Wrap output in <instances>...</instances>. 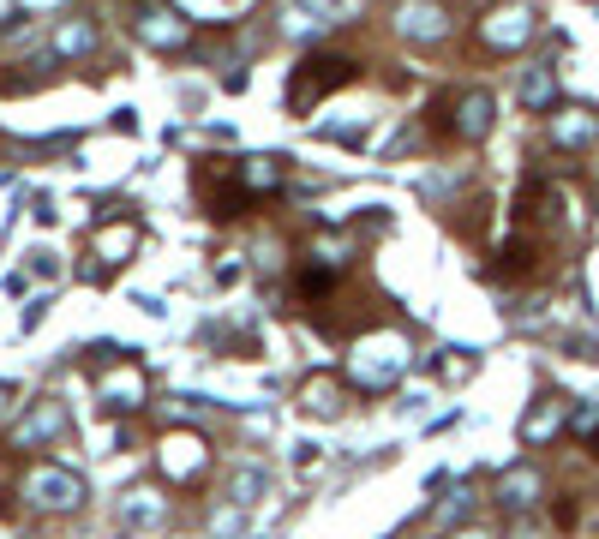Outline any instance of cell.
<instances>
[{
	"instance_id": "obj_7",
	"label": "cell",
	"mask_w": 599,
	"mask_h": 539,
	"mask_svg": "<svg viewBox=\"0 0 599 539\" xmlns=\"http://www.w3.org/2000/svg\"><path fill=\"white\" fill-rule=\"evenodd\" d=\"M552 96H558L552 66H528V78H522V102H528V108H552Z\"/></svg>"
},
{
	"instance_id": "obj_5",
	"label": "cell",
	"mask_w": 599,
	"mask_h": 539,
	"mask_svg": "<svg viewBox=\"0 0 599 539\" xmlns=\"http://www.w3.org/2000/svg\"><path fill=\"white\" fill-rule=\"evenodd\" d=\"M486 132H492V96L468 90L462 96V138H486Z\"/></svg>"
},
{
	"instance_id": "obj_3",
	"label": "cell",
	"mask_w": 599,
	"mask_h": 539,
	"mask_svg": "<svg viewBox=\"0 0 599 539\" xmlns=\"http://www.w3.org/2000/svg\"><path fill=\"white\" fill-rule=\"evenodd\" d=\"M444 30H450L444 6H432V0H408V6H402V36H414V42H438Z\"/></svg>"
},
{
	"instance_id": "obj_18",
	"label": "cell",
	"mask_w": 599,
	"mask_h": 539,
	"mask_svg": "<svg viewBox=\"0 0 599 539\" xmlns=\"http://www.w3.org/2000/svg\"><path fill=\"white\" fill-rule=\"evenodd\" d=\"M468 539H480V534H468Z\"/></svg>"
},
{
	"instance_id": "obj_6",
	"label": "cell",
	"mask_w": 599,
	"mask_h": 539,
	"mask_svg": "<svg viewBox=\"0 0 599 539\" xmlns=\"http://www.w3.org/2000/svg\"><path fill=\"white\" fill-rule=\"evenodd\" d=\"M552 132H558V144H588V138L599 132V120L588 114V108H570V114L552 120Z\"/></svg>"
},
{
	"instance_id": "obj_9",
	"label": "cell",
	"mask_w": 599,
	"mask_h": 539,
	"mask_svg": "<svg viewBox=\"0 0 599 539\" xmlns=\"http://www.w3.org/2000/svg\"><path fill=\"white\" fill-rule=\"evenodd\" d=\"M138 30H144V36H150L156 48H168V42H180V36H186V30H180V24L168 18V12H144V18H138Z\"/></svg>"
},
{
	"instance_id": "obj_10",
	"label": "cell",
	"mask_w": 599,
	"mask_h": 539,
	"mask_svg": "<svg viewBox=\"0 0 599 539\" xmlns=\"http://www.w3.org/2000/svg\"><path fill=\"white\" fill-rule=\"evenodd\" d=\"M54 48H60V54H90V48H96V30H90L84 18H78V24H60Z\"/></svg>"
},
{
	"instance_id": "obj_8",
	"label": "cell",
	"mask_w": 599,
	"mask_h": 539,
	"mask_svg": "<svg viewBox=\"0 0 599 539\" xmlns=\"http://www.w3.org/2000/svg\"><path fill=\"white\" fill-rule=\"evenodd\" d=\"M558 420H564V402H558V396H546V408H534V414H528L522 438H528V444H540L546 432H558Z\"/></svg>"
},
{
	"instance_id": "obj_2",
	"label": "cell",
	"mask_w": 599,
	"mask_h": 539,
	"mask_svg": "<svg viewBox=\"0 0 599 539\" xmlns=\"http://www.w3.org/2000/svg\"><path fill=\"white\" fill-rule=\"evenodd\" d=\"M24 498H30L36 510H78V504H84V480H78L72 468H30Z\"/></svg>"
},
{
	"instance_id": "obj_1",
	"label": "cell",
	"mask_w": 599,
	"mask_h": 539,
	"mask_svg": "<svg viewBox=\"0 0 599 539\" xmlns=\"http://www.w3.org/2000/svg\"><path fill=\"white\" fill-rule=\"evenodd\" d=\"M348 78H354V60H342V54L300 60V66H294V84H288V102H294V108H306V102L330 96V90H336V84H348Z\"/></svg>"
},
{
	"instance_id": "obj_12",
	"label": "cell",
	"mask_w": 599,
	"mask_h": 539,
	"mask_svg": "<svg viewBox=\"0 0 599 539\" xmlns=\"http://www.w3.org/2000/svg\"><path fill=\"white\" fill-rule=\"evenodd\" d=\"M306 408H318L324 420H330V414H342V402H336V384H324V378H318V384H306Z\"/></svg>"
},
{
	"instance_id": "obj_11",
	"label": "cell",
	"mask_w": 599,
	"mask_h": 539,
	"mask_svg": "<svg viewBox=\"0 0 599 539\" xmlns=\"http://www.w3.org/2000/svg\"><path fill=\"white\" fill-rule=\"evenodd\" d=\"M534 492H540V480H534V474H528V468H522V474H510V480H504V504H516V510H522V504H534Z\"/></svg>"
},
{
	"instance_id": "obj_13",
	"label": "cell",
	"mask_w": 599,
	"mask_h": 539,
	"mask_svg": "<svg viewBox=\"0 0 599 539\" xmlns=\"http://www.w3.org/2000/svg\"><path fill=\"white\" fill-rule=\"evenodd\" d=\"M132 396H138V372H126V378H108V408H138Z\"/></svg>"
},
{
	"instance_id": "obj_17",
	"label": "cell",
	"mask_w": 599,
	"mask_h": 539,
	"mask_svg": "<svg viewBox=\"0 0 599 539\" xmlns=\"http://www.w3.org/2000/svg\"><path fill=\"white\" fill-rule=\"evenodd\" d=\"M6 396H12V390H6V384H0V408H6Z\"/></svg>"
},
{
	"instance_id": "obj_4",
	"label": "cell",
	"mask_w": 599,
	"mask_h": 539,
	"mask_svg": "<svg viewBox=\"0 0 599 539\" xmlns=\"http://www.w3.org/2000/svg\"><path fill=\"white\" fill-rule=\"evenodd\" d=\"M60 426H66L60 402H42V408H36V414H30L24 426H18V450H36V444H42V438H54Z\"/></svg>"
},
{
	"instance_id": "obj_15",
	"label": "cell",
	"mask_w": 599,
	"mask_h": 539,
	"mask_svg": "<svg viewBox=\"0 0 599 539\" xmlns=\"http://www.w3.org/2000/svg\"><path fill=\"white\" fill-rule=\"evenodd\" d=\"M156 516H162V504H156L150 492H132V504H126V522H138V528H144V522H156Z\"/></svg>"
},
{
	"instance_id": "obj_16",
	"label": "cell",
	"mask_w": 599,
	"mask_h": 539,
	"mask_svg": "<svg viewBox=\"0 0 599 539\" xmlns=\"http://www.w3.org/2000/svg\"><path fill=\"white\" fill-rule=\"evenodd\" d=\"M528 30H534V18H528V12H510V24H492V36H498V42H522Z\"/></svg>"
},
{
	"instance_id": "obj_14",
	"label": "cell",
	"mask_w": 599,
	"mask_h": 539,
	"mask_svg": "<svg viewBox=\"0 0 599 539\" xmlns=\"http://www.w3.org/2000/svg\"><path fill=\"white\" fill-rule=\"evenodd\" d=\"M228 492H234V504H258L264 474H258V468H246V474H234V486H228Z\"/></svg>"
}]
</instances>
